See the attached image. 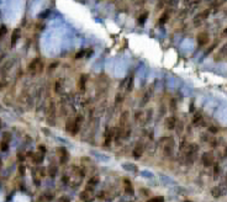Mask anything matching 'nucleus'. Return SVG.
I'll use <instances>...</instances> for the list:
<instances>
[{"instance_id": "obj_3", "label": "nucleus", "mask_w": 227, "mask_h": 202, "mask_svg": "<svg viewBox=\"0 0 227 202\" xmlns=\"http://www.w3.org/2000/svg\"><path fill=\"white\" fill-rule=\"evenodd\" d=\"M196 43L199 47H205L210 43V33L207 31H201L196 35Z\"/></svg>"}, {"instance_id": "obj_32", "label": "nucleus", "mask_w": 227, "mask_h": 202, "mask_svg": "<svg viewBox=\"0 0 227 202\" xmlns=\"http://www.w3.org/2000/svg\"><path fill=\"white\" fill-rule=\"evenodd\" d=\"M10 139H11V134H10V132H5V133H3V142L9 143V142H10Z\"/></svg>"}, {"instance_id": "obj_14", "label": "nucleus", "mask_w": 227, "mask_h": 202, "mask_svg": "<svg viewBox=\"0 0 227 202\" xmlns=\"http://www.w3.org/2000/svg\"><path fill=\"white\" fill-rule=\"evenodd\" d=\"M20 36H21V31H20V29H15V30L13 31V33H11V40H10L11 47H14V46L16 45V42L19 41Z\"/></svg>"}, {"instance_id": "obj_38", "label": "nucleus", "mask_w": 227, "mask_h": 202, "mask_svg": "<svg viewBox=\"0 0 227 202\" xmlns=\"http://www.w3.org/2000/svg\"><path fill=\"white\" fill-rule=\"evenodd\" d=\"M152 202H164V197L163 196H157V197H153L151 199Z\"/></svg>"}, {"instance_id": "obj_8", "label": "nucleus", "mask_w": 227, "mask_h": 202, "mask_svg": "<svg viewBox=\"0 0 227 202\" xmlns=\"http://www.w3.org/2000/svg\"><path fill=\"white\" fill-rule=\"evenodd\" d=\"M201 161H202V164H204L205 166H207V168L211 166V165H214V154H212V152H206V153L202 154Z\"/></svg>"}, {"instance_id": "obj_34", "label": "nucleus", "mask_w": 227, "mask_h": 202, "mask_svg": "<svg viewBox=\"0 0 227 202\" xmlns=\"http://www.w3.org/2000/svg\"><path fill=\"white\" fill-rule=\"evenodd\" d=\"M207 131H209L210 133H212V134L218 133V128H217L216 126H209V128H207Z\"/></svg>"}, {"instance_id": "obj_43", "label": "nucleus", "mask_w": 227, "mask_h": 202, "mask_svg": "<svg viewBox=\"0 0 227 202\" xmlns=\"http://www.w3.org/2000/svg\"><path fill=\"white\" fill-rule=\"evenodd\" d=\"M175 107H177L175 100H172V101H170V108H172V110H175Z\"/></svg>"}, {"instance_id": "obj_36", "label": "nucleus", "mask_w": 227, "mask_h": 202, "mask_svg": "<svg viewBox=\"0 0 227 202\" xmlns=\"http://www.w3.org/2000/svg\"><path fill=\"white\" fill-rule=\"evenodd\" d=\"M150 99H151V96H150V94H144V96H143V99H142V102H141V105H146L148 101H150Z\"/></svg>"}, {"instance_id": "obj_37", "label": "nucleus", "mask_w": 227, "mask_h": 202, "mask_svg": "<svg viewBox=\"0 0 227 202\" xmlns=\"http://www.w3.org/2000/svg\"><path fill=\"white\" fill-rule=\"evenodd\" d=\"M58 65H59V62H53L52 64H49V67H48V72H51V70H53V69H56Z\"/></svg>"}, {"instance_id": "obj_24", "label": "nucleus", "mask_w": 227, "mask_h": 202, "mask_svg": "<svg viewBox=\"0 0 227 202\" xmlns=\"http://www.w3.org/2000/svg\"><path fill=\"white\" fill-rule=\"evenodd\" d=\"M202 121V114L201 112H196L193 117V125H199Z\"/></svg>"}, {"instance_id": "obj_15", "label": "nucleus", "mask_w": 227, "mask_h": 202, "mask_svg": "<svg viewBox=\"0 0 227 202\" xmlns=\"http://www.w3.org/2000/svg\"><path fill=\"white\" fill-rule=\"evenodd\" d=\"M135 121L137 123H146V118H144V112L143 111H136L135 114Z\"/></svg>"}, {"instance_id": "obj_11", "label": "nucleus", "mask_w": 227, "mask_h": 202, "mask_svg": "<svg viewBox=\"0 0 227 202\" xmlns=\"http://www.w3.org/2000/svg\"><path fill=\"white\" fill-rule=\"evenodd\" d=\"M177 118L174 117V116H169V117L166 118V122H164V125H166V127L168 128V130H174L175 126H177Z\"/></svg>"}, {"instance_id": "obj_46", "label": "nucleus", "mask_w": 227, "mask_h": 202, "mask_svg": "<svg viewBox=\"0 0 227 202\" xmlns=\"http://www.w3.org/2000/svg\"><path fill=\"white\" fill-rule=\"evenodd\" d=\"M210 144H211V147H214V148H215V147L217 146V141H216V139H212V141H211V143H210Z\"/></svg>"}, {"instance_id": "obj_5", "label": "nucleus", "mask_w": 227, "mask_h": 202, "mask_svg": "<svg viewBox=\"0 0 227 202\" xmlns=\"http://www.w3.org/2000/svg\"><path fill=\"white\" fill-rule=\"evenodd\" d=\"M170 16H172V9H169V10H166V11H163L162 13V15L158 17V20H157V25H159V26H163V25H166L168 21L170 20Z\"/></svg>"}, {"instance_id": "obj_17", "label": "nucleus", "mask_w": 227, "mask_h": 202, "mask_svg": "<svg viewBox=\"0 0 227 202\" xmlns=\"http://www.w3.org/2000/svg\"><path fill=\"white\" fill-rule=\"evenodd\" d=\"M148 16H150V13H148V11H143V13L138 16V19H137V24H138V25H144V22H146Z\"/></svg>"}, {"instance_id": "obj_25", "label": "nucleus", "mask_w": 227, "mask_h": 202, "mask_svg": "<svg viewBox=\"0 0 227 202\" xmlns=\"http://www.w3.org/2000/svg\"><path fill=\"white\" fill-rule=\"evenodd\" d=\"M131 136V128H126V127H122V133H121V138L122 139H126Z\"/></svg>"}, {"instance_id": "obj_2", "label": "nucleus", "mask_w": 227, "mask_h": 202, "mask_svg": "<svg viewBox=\"0 0 227 202\" xmlns=\"http://www.w3.org/2000/svg\"><path fill=\"white\" fill-rule=\"evenodd\" d=\"M210 14H211V9H210V7H207V9H204L202 11H200V13L195 15V17L193 19V25L195 27L201 26L207 20V19H209Z\"/></svg>"}, {"instance_id": "obj_44", "label": "nucleus", "mask_w": 227, "mask_h": 202, "mask_svg": "<svg viewBox=\"0 0 227 202\" xmlns=\"http://www.w3.org/2000/svg\"><path fill=\"white\" fill-rule=\"evenodd\" d=\"M38 150H41V154L46 153V147L45 146H38Z\"/></svg>"}, {"instance_id": "obj_31", "label": "nucleus", "mask_w": 227, "mask_h": 202, "mask_svg": "<svg viewBox=\"0 0 227 202\" xmlns=\"http://www.w3.org/2000/svg\"><path fill=\"white\" fill-rule=\"evenodd\" d=\"M85 54H87V49L79 50V52H77V54H75V59H80V58L85 57Z\"/></svg>"}, {"instance_id": "obj_26", "label": "nucleus", "mask_w": 227, "mask_h": 202, "mask_svg": "<svg viewBox=\"0 0 227 202\" xmlns=\"http://www.w3.org/2000/svg\"><path fill=\"white\" fill-rule=\"evenodd\" d=\"M73 170H74V174H75L77 176H80V177H83V176L85 175L84 170L81 169V168H79V166H73Z\"/></svg>"}, {"instance_id": "obj_1", "label": "nucleus", "mask_w": 227, "mask_h": 202, "mask_svg": "<svg viewBox=\"0 0 227 202\" xmlns=\"http://www.w3.org/2000/svg\"><path fill=\"white\" fill-rule=\"evenodd\" d=\"M43 68H45V65H43V63H42L40 57L33 58V59L29 63V65H27V70H29V73H31V74H38V73H42L43 72Z\"/></svg>"}, {"instance_id": "obj_50", "label": "nucleus", "mask_w": 227, "mask_h": 202, "mask_svg": "<svg viewBox=\"0 0 227 202\" xmlns=\"http://www.w3.org/2000/svg\"><path fill=\"white\" fill-rule=\"evenodd\" d=\"M184 202H191V201H189V200H186V201H184Z\"/></svg>"}, {"instance_id": "obj_13", "label": "nucleus", "mask_w": 227, "mask_h": 202, "mask_svg": "<svg viewBox=\"0 0 227 202\" xmlns=\"http://www.w3.org/2000/svg\"><path fill=\"white\" fill-rule=\"evenodd\" d=\"M89 79V76L87 74H81L79 76V80H78V88H79V90L84 91L85 88H87V81Z\"/></svg>"}, {"instance_id": "obj_45", "label": "nucleus", "mask_w": 227, "mask_h": 202, "mask_svg": "<svg viewBox=\"0 0 227 202\" xmlns=\"http://www.w3.org/2000/svg\"><path fill=\"white\" fill-rule=\"evenodd\" d=\"M19 171H20L21 175H23V174H25V166H23V165H20V168H19Z\"/></svg>"}, {"instance_id": "obj_7", "label": "nucleus", "mask_w": 227, "mask_h": 202, "mask_svg": "<svg viewBox=\"0 0 227 202\" xmlns=\"http://www.w3.org/2000/svg\"><path fill=\"white\" fill-rule=\"evenodd\" d=\"M57 154H58V158H59V163L61 164H65V163L68 161L69 159V154L65 148L63 147H59V148H57Z\"/></svg>"}, {"instance_id": "obj_29", "label": "nucleus", "mask_w": 227, "mask_h": 202, "mask_svg": "<svg viewBox=\"0 0 227 202\" xmlns=\"http://www.w3.org/2000/svg\"><path fill=\"white\" fill-rule=\"evenodd\" d=\"M124 169H126V170H131V171H134V173H136V171H137V166H136V165H134V164H124Z\"/></svg>"}, {"instance_id": "obj_4", "label": "nucleus", "mask_w": 227, "mask_h": 202, "mask_svg": "<svg viewBox=\"0 0 227 202\" xmlns=\"http://www.w3.org/2000/svg\"><path fill=\"white\" fill-rule=\"evenodd\" d=\"M79 199L80 201L83 202H91L94 200V193H93V187L88 186L85 190H83L80 193H79Z\"/></svg>"}, {"instance_id": "obj_40", "label": "nucleus", "mask_w": 227, "mask_h": 202, "mask_svg": "<svg viewBox=\"0 0 227 202\" xmlns=\"http://www.w3.org/2000/svg\"><path fill=\"white\" fill-rule=\"evenodd\" d=\"M6 27L5 26H0V37H1V36H4V35H5L6 33Z\"/></svg>"}, {"instance_id": "obj_6", "label": "nucleus", "mask_w": 227, "mask_h": 202, "mask_svg": "<svg viewBox=\"0 0 227 202\" xmlns=\"http://www.w3.org/2000/svg\"><path fill=\"white\" fill-rule=\"evenodd\" d=\"M226 57H227V43H225L222 47H220V49H218L216 52V54H215L214 60L215 62H221V60H224Z\"/></svg>"}, {"instance_id": "obj_22", "label": "nucleus", "mask_w": 227, "mask_h": 202, "mask_svg": "<svg viewBox=\"0 0 227 202\" xmlns=\"http://www.w3.org/2000/svg\"><path fill=\"white\" fill-rule=\"evenodd\" d=\"M124 187H125V191L130 195H134V187H132V184L130 182V180H125L124 182Z\"/></svg>"}, {"instance_id": "obj_42", "label": "nucleus", "mask_w": 227, "mask_h": 202, "mask_svg": "<svg viewBox=\"0 0 227 202\" xmlns=\"http://www.w3.org/2000/svg\"><path fill=\"white\" fill-rule=\"evenodd\" d=\"M59 202H70V201H69V199L67 196H62L59 199Z\"/></svg>"}, {"instance_id": "obj_12", "label": "nucleus", "mask_w": 227, "mask_h": 202, "mask_svg": "<svg viewBox=\"0 0 227 202\" xmlns=\"http://www.w3.org/2000/svg\"><path fill=\"white\" fill-rule=\"evenodd\" d=\"M128 118H130V112L128 111H124L122 114L120 115V120H119V127H125L128 122Z\"/></svg>"}, {"instance_id": "obj_16", "label": "nucleus", "mask_w": 227, "mask_h": 202, "mask_svg": "<svg viewBox=\"0 0 227 202\" xmlns=\"http://www.w3.org/2000/svg\"><path fill=\"white\" fill-rule=\"evenodd\" d=\"M47 174L51 176V177H54V176H57V174H58V166L57 165H49L48 168H47Z\"/></svg>"}, {"instance_id": "obj_9", "label": "nucleus", "mask_w": 227, "mask_h": 202, "mask_svg": "<svg viewBox=\"0 0 227 202\" xmlns=\"http://www.w3.org/2000/svg\"><path fill=\"white\" fill-rule=\"evenodd\" d=\"M83 121H84V117L81 115H78L75 118H74V127H73V131H72V133L70 134H73V136H75L78 132H79V130H80V127H81V123H83Z\"/></svg>"}, {"instance_id": "obj_23", "label": "nucleus", "mask_w": 227, "mask_h": 202, "mask_svg": "<svg viewBox=\"0 0 227 202\" xmlns=\"http://www.w3.org/2000/svg\"><path fill=\"white\" fill-rule=\"evenodd\" d=\"M99 181H100V177L97 176V175H94V176H91L90 179H89L88 186H90V187H94V186H96L97 184H99Z\"/></svg>"}, {"instance_id": "obj_48", "label": "nucleus", "mask_w": 227, "mask_h": 202, "mask_svg": "<svg viewBox=\"0 0 227 202\" xmlns=\"http://www.w3.org/2000/svg\"><path fill=\"white\" fill-rule=\"evenodd\" d=\"M17 158H19V160H23V155H22V154H20V153L17 154Z\"/></svg>"}, {"instance_id": "obj_52", "label": "nucleus", "mask_w": 227, "mask_h": 202, "mask_svg": "<svg viewBox=\"0 0 227 202\" xmlns=\"http://www.w3.org/2000/svg\"><path fill=\"white\" fill-rule=\"evenodd\" d=\"M226 14H227V10H226Z\"/></svg>"}, {"instance_id": "obj_21", "label": "nucleus", "mask_w": 227, "mask_h": 202, "mask_svg": "<svg viewBox=\"0 0 227 202\" xmlns=\"http://www.w3.org/2000/svg\"><path fill=\"white\" fill-rule=\"evenodd\" d=\"M172 1V0H158L157 5H156V10H162L164 7H167V5Z\"/></svg>"}, {"instance_id": "obj_49", "label": "nucleus", "mask_w": 227, "mask_h": 202, "mask_svg": "<svg viewBox=\"0 0 227 202\" xmlns=\"http://www.w3.org/2000/svg\"><path fill=\"white\" fill-rule=\"evenodd\" d=\"M109 1H110V3H116L117 0H109Z\"/></svg>"}, {"instance_id": "obj_30", "label": "nucleus", "mask_w": 227, "mask_h": 202, "mask_svg": "<svg viewBox=\"0 0 227 202\" xmlns=\"http://www.w3.org/2000/svg\"><path fill=\"white\" fill-rule=\"evenodd\" d=\"M152 116H153V110H152V108H150V110L146 111V114H144V118H146V122L151 121Z\"/></svg>"}, {"instance_id": "obj_18", "label": "nucleus", "mask_w": 227, "mask_h": 202, "mask_svg": "<svg viewBox=\"0 0 227 202\" xmlns=\"http://www.w3.org/2000/svg\"><path fill=\"white\" fill-rule=\"evenodd\" d=\"M211 195H212V197H215V199L221 197L222 196V189L220 187V186H215V187L211 189Z\"/></svg>"}, {"instance_id": "obj_27", "label": "nucleus", "mask_w": 227, "mask_h": 202, "mask_svg": "<svg viewBox=\"0 0 227 202\" xmlns=\"http://www.w3.org/2000/svg\"><path fill=\"white\" fill-rule=\"evenodd\" d=\"M51 200H52V195H49V193H45V195L40 196V199H38L40 202H51Z\"/></svg>"}, {"instance_id": "obj_20", "label": "nucleus", "mask_w": 227, "mask_h": 202, "mask_svg": "<svg viewBox=\"0 0 227 202\" xmlns=\"http://www.w3.org/2000/svg\"><path fill=\"white\" fill-rule=\"evenodd\" d=\"M218 43H220V41H218V40L214 41V43H212V45H210V46H209V48H207V49L205 50V56H209V54L212 53L214 50L216 49V47L218 46Z\"/></svg>"}, {"instance_id": "obj_10", "label": "nucleus", "mask_w": 227, "mask_h": 202, "mask_svg": "<svg viewBox=\"0 0 227 202\" xmlns=\"http://www.w3.org/2000/svg\"><path fill=\"white\" fill-rule=\"evenodd\" d=\"M143 152H144V147H143L142 143H140V144H137L134 148V150H132V155H134L135 159H140L141 157H142Z\"/></svg>"}, {"instance_id": "obj_47", "label": "nucleus", "mask_w": 227, "mask_h": 202, "mask_svg": "<svg viewBox=\"0 0 227 202\" xmlns=\"http://www.w3.org/2000/svg\"><path fill=\"white\" fill-rule=\"evenodd\" d=\"M221 36L222 37H226L227 36V26L225 27V29H224V31H222V33H221Z\"/></svg>"}, {"instance_id": "obj_35", "label": "nucleus", "mask_w": 227, "mask_h": 202, "mask_svg": "<svg viewBox=\"0 0 227 202\" xmlns=\"http://www.w3.org/2000/svg\"><path fill=\"white\" fill-rule=\"evenodd\" d=\"M7 148H9V143H6V142H0V149H1L3 152H5V150H7Z\"/></svg>"}, {"instance_id": "obj_51", "label": "nucleus", "mask_w": 227, "mask_h": 202, "mask_svg": "<svg viewBox=\"0 0 227 202\" xmlns=\"http://www.w3.org/2000/svg\"><path fill=\"white\" fill-rule=\"evenodd\" d=\"M0 166H1V160H0Z\"/></svg>"}, {"instance_id": "obj_33", "label": "nucleus", "mask_w": 227, "mask_h": 202, "mask_svg": "<svg viewBox=\"0 0 227 202\" xmlns=\"http://www.w3.org/2000/svg\"><path fill=\"white\" fill-rule=\"evenodd\" d=\"M62 84H63V83H62V80H57L56 84H54V91L59 92V90L62 89Z\"/></svg>"}, {"instance_id": "obj_39", "label": "nucleus", "mask_w": 227, "mask_h": 202, "mask_svg": "<svg viewBox=\"0 0 227 202\" xmlns=\"http://www.w3.org/2000/svg\"><path fill=\"white\" fill-rule=\"evenodd\" d=\"M214 174H215V176H217L218 174H220V165H218V164L214 165Z\"/></svg>"}, {"instance_id": "obj_28", "label": "nucleus", "mask_w": 227, "mask_h": 202, "mask_svg": "<svg viewBox=\"0 0 227 202\" xmlns=\"http://www.w3.org/2000/svg\"><path fill=\"white\" fill-rule=\"evenodd\" d=\"M73 127H74V120L69 118L68 121H67V123H65V130H67L68 132H70V133H72V131H73Z\"/></svg>"}, {"instance_id": "obj_41", "label": "nucleus", "mask_w": 227, "mask_h": 202, "mask_svg": "<svg viewBox=\"0 0 227 202\" xmlns=\"http://www.w3.org/2000/svg\"><path fill=\"white\" fill-rule=\"evenodd\" d=\"M141 193H142V195L143 196H150V190H147V189H142V190H141Z\"/></svg>"}, {"instance_id": "obj_19", "label": "nucleus", "mask_w": 227, "mask_h": 202, "mask_svg": "<svg viewBox=\"0 0 227 202\" xmlns=\"http://www.w3.org/2000/svg\"><path fill=\"white\" fill-rule=\"evenodd\" d=\"M31 160H32L35 164H41L42 161H43V154H40V153H33L32 158H31Z\"/></svg>"}]
</instances>
